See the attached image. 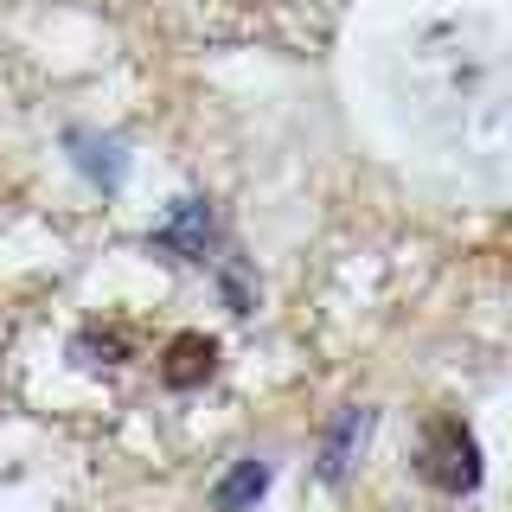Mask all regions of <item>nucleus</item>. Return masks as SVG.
<instances>
[{
    "instance_id": "nucleus-5",
    "label": "nucleus",
    "mask_w": 512,
    "mask_h": 512,
    "mask_svg": "<svg viewBox=\"0 0 512 512\" xmlns=\"http://www.w3.org/2000/svg\"><path fill=\"white\" fill-rule=\"evenodd\" d=\"M365 423H372V410H346L340 416V429H333V442H327V480L346 474V448L365 436Z\"/></svg>"
},
{
    "instance_id": "nucleus-2",
    "label": "nucleus",
    "mask_w": 512,
    "mask_h": 512,
    "mask_svg": "<svg viewBox=\"0 0 512 512\" xmlns=\"http://www.w3.org/2000/svg\"><path fill=\"white\" fill-rule=\"evenodd\" d=\"M212 372H218L212 333H173V340L160 346V384H167V391H199V384H212Z\"/></svg>"
},
{
    "instance_id": "nucleus-3",
    "label": "nucleus",
    "mask_w": 512,
    "mask_h": 512,
    "mask_svg": "<svg viewBox=\"0 0 512 512\" xmlns=\"http://www.w3.org/2000/svg\"><path fill=\"white\" fill-rule=\"evenodd\" d=\"M263 487H269V468H263V461H237V468L218 480L212 512H250L256 500H263Z\"/></svg>"
},
{
    "instance_id": "nucleus-4",
    "label": "nucleus",
    "mask_w": 512,
    "mask_h": 512,
    "mask_svg": "<svg viewBox=\"0 0 512 512\" xmlns=\"http://www.w3.org/2000/svg\"><path fill=\"white\" fill-rule=\"evenodd\" d=\"M128 346H135V340H128V327H84L71 352H77L84 365H122Z\"/></svg>"
},
{
    "instance_id": "nucleus-1",
    "label": "nucleus",
    "mask_w": 512,
    "mask_h": 512,
    "mask_svg": "<svg viewBox=\"0 0 512 512\" xmlns=\"http://www.w3.org/2000/svg\"><path fill=\"white\" fill-rule=\"evenodd\" d=\"M416 474L436 493H474L480 487V442L461 416H429L416 442Z\"/></svg>"
}]
</instances>
